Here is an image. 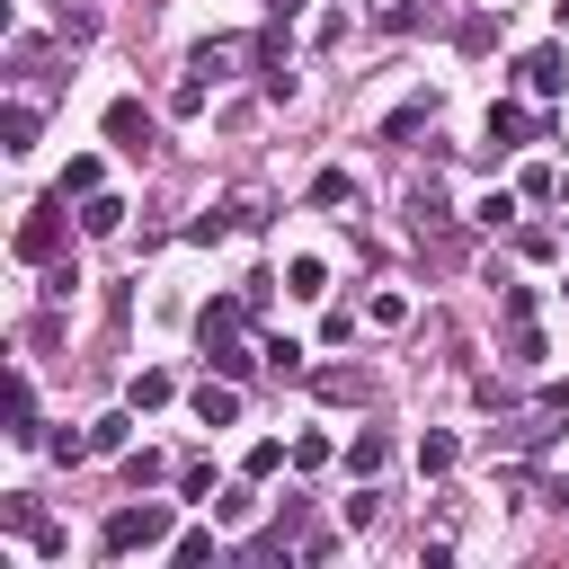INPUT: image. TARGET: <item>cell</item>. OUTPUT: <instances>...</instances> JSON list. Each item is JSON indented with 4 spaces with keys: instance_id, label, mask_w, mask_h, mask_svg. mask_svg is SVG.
Masks as SVG:
<instances>
[{
    "instance_id": "1",
    "label": "cell",
    "mask_w": 569,
    "mask_h": 569,
    "mask_svg": "<svg viewBox=\"0 0 569 569\" xmlns=\"http://www.w3.org/2000/svg\"><path fill=\"white\" fill-rule=\"evenodd\" d=\"M240 320H249V293H222V302H204L196 311V347H204V365L213 373H231V382H249V338H240Z\"/></svg>"
},
{
    "instance_id": "2",
    "label": "cell",
    "mask_w": 569,
    "mask_h": 569,
    "mask_svg": "<svg viewBox=\"0 0 569 569\" xmlns=\"http://www.w3.org/2000/svg\"><path fill=\"white\" fill-rule=\"evenodd\" d=\"M169 525H178V507H169V498L116 507V516H107V533H98V551H107V560H124V551H160V542H178Z\"/></svg>"
},
{
    "instance_id": "3",
    "label": "cell",
    "mask_w": 569,
    "mask_h": 569,
    "mask_svg": "<svg viewBox=\"0 0 569 569\" xmlns=\"http://www.w3.org/2000/svg\"><path fill=\"white\" fill-rule=\"evenodd\" d=\"M0 525H9L18 542H36L44 560H62V551H71V533H62V525H53V516H44L36 498H9V507H0Z\"/></svg>"
},
{
    "instance_id": "4",
    "label": "cell",
    "mask_w": 569,
    "mask_h": 569,
    "mask_svg": "<svg viewBox=\"0 0 569 569\" xmlns=\"http://www.w3.org/2000/svg\"><path fill=\"white\" fill-rule=\"evenodd\" d=\"M18 258H27V267H53V258H62V204H27V222H18Z\"/></svg>"
},
{
    "instance_id": "5",
    "label": "cell",
    "mask_w": 569,
    "mask_h": 569,
    "mask_svg": "<svg viewBox=\"0 0 569 569\" xmlns=\"http://www.w3.org/2000/svg\"><path fill=\"white\" fill-rule=\"evenodd\" d=\"M249 53H258V44H240V36H213V44H196V53H187V71H196V80H231Z\"/></svg>"
},
{
    "instance_id": "6",
    "label": "cell",
    "mask_w": 569,
    "mask_h": 569,
    "mask_svg": "<svg viewBox=\"0 0 569 569\" xmlns=\"http://www.w3.org/2000/svg\"><path fill=\"white\" fill-rule=\"evenodd\" d=\"M107 133H116V151L142 160V151H151V107H142V98H116V107H107Z\"/></svg>"
},
{
    "instance_id": "7",
    "label": "cell",
    "mask_w": 569,
    "mask_h": 569,
    "mask_svg": "<svg viewBox=\"0 0 569 569\" xmlns=\"http://www.w3.org/2000/svg\"><path fill=\"white\" fill-rule=\"evenodd\" d=\"M533 133H542V116H533V107H516V98H498V107H489V151H516V142H533Z\"/></svg>"
},
{
    "instance_id": "8",
    "label": "cell",
    "mask_w": 569,
    "mask_h": 569,
    "mask_svg": "<svg viewBox=\"0 0 569 569\" xmlns=\"http://www.w3.org/2000/svg\"><path fill=\"white\" fill-rule=\"evenodd\" d=\"M516 80H525L533 98H560V80H569V62H560V44H533V53L516 62Z\"/></svg>"
},
{
    "instance_id": "9",
    "label": "cell",
    "mask_w": 569,
    "mask_h": 569,
    "mask_svg": "<svg viewBox=\"0 0 569 569\" xmlns=\"http://www.w3.org/2000/svg\"><path fill=\"white\" fill-rule=\"evenodd\" d=\"M0 418H9V436H18V445H36V382H27V373H9V382H0Z\"/></svg>"
},
{
    "instance_id": "10",
    "label": "cell",
    "mask_w": 569,
    "mask_h": 569,
    "mask_svg": "<svg viewBox=\"0 0 569 569\" xmlns=\"http://www.w3.org/2000/svg\"><path fill=\"white\" fill-rule=\"evenodd\" d=\"M196 418H204V427H231V418H240V382H231V373H204V382H196Z\"/></svg>"
},
{
    "instance_id": "11",
    "label": "cell",
    "mask_w": 569,
    "mask_h": 569,
    "mask_svg": "<svg viewBox=\"0 0 569 569\" xmlns=\"http://www.w3.org/2000/svg\"><path fill=\"white\" fill-rule=\"evenodd\" d=\"M0 151H9V160L36 151V98H9V116H0Z\"/></svg>"
},
{
    "instance_id": "12",
    "label": "cell",
    "mask_w": 569,
    "mask_h": 569,
    "mask_svg": "<svg viewBox=\"0 0 569 569\" xmlns=\"http://www.w3.org/2000/svg\"><path fill=\"white\" fill-rule=\"evenodd\" d=\"M80 231H98V240H107V231H124V196H107V187H98V196H80Z\"/></svg>"
},
{
    "instance_id": "13",
    "label": "cell",
    "mask_w": 569,
    "mask_h": 569,
    "mask_svg": "<svg viewBox=\"0 0 569 569\" xmlns=\"http://www.w3.org/2000/svg\"><path fill=\"white\" fill-rule=\"evenodd\" d=\"M284 293H302V302H320V293H329V258H311V249H302V258L284 267Z\"/></svg>"
},
{
    "instance_id": "14",
    "label": "cell",
    "mask_w": 569,
    "mask_h": 569,
    "mask_svg": "<svg viewBox=\"0 0 569 569\" xmlns=\"http://www.w3.org/2000/svg\"><path fill=\"white\" fill-rule=\"evenodd\" d=\"M124 445H133V400H124V409H107V418L89 427V453H124Z\"/></svg>"
},
{
    "instance_id": "15",
    "label": "cell",
    "mask_w": 569,
    "mask_h": 569,
    "mask_svg": "<svg viewBox=\"0 0 569 569\" xmlns=\"http://www.w3.org/2000/svg\"><path fill=\"white\" fill-rule=\"evenodd\" d=\"M453 462H462V445H453L445 427H427V436H418V471H427V480H445Z\"/></svg>"
},
{
    "instance_id": "16",
    "label": "cell",
    "mask_w": 569,
    "mask_h": 569,
    "mask_svg": "<svg viewBox=\"0 0 569 569\" xmlns=\"http://www.w3.org/2000/svg\"><path fill=\"white\" fill-rule=\"evenodd\" d=\"M418 124H436V89H418L409 107H391V116H382V133H391V142H400V133H418Z\"/></svg>"
},
{
    "instance_id": "17",
    "label": "cell",
    "mask_w": 569,
    "mask_h": 569,
    "mask_svg": "<svg viewBox=\"0 0 569 569\" xmlns=\"http://www.w3.org/2000/svg\"><path fill=\"white\" fill-rule=\"evenodd\" d=\"M311 391H320V400H365V373H356V365H320Z\"/></svg>"
},
{
    "instance_id": "18",
    "label": "cell",
    "mask_w": 569,
    "mask_h": 569,
    "mask_svg": "<svg viewBox=\"0 0 569 569\" xmlns=\"http://www.w3.org/2000/svg\"><path fill=\"white\" fill-rule=\"evenodd\" d=\"M338 462H347V471H356V480H373V471H382V462H391V445H382V436H373V427H365V436H356V445H347V453H338Z\"/></svg>"
},
{
    "instance_id": "19",
    "label": "cell",
    "mask_w": 569,
    "mask_h": 569,
    "mask_svg": "<svg viewBox=\"0 0 569 569\" xmlns=\"http://www.w3.org/2000/svg\"><path fill=\"white\" fill-rule=\"evenodd\" d=\"M98 178H107V169H98V151H80V160L62 169V187H53V196H62V204H71V196H98Z\"/></svg>"
},
{
    "instance_id": "20",
    "label": "cell",
    "mask_w": 569,
    "mask_h": 569,
    "mask_svg": "<svg viewBox=\"0 0 569 569\" xmlns=\"http://www.w3.org/2000/svg\"><path fill=\"white\" fill-rule=\"evenodd\" d=\"M169 391H178V382H169V373H160V365H142V373H133V382H124V400H133V409H160V400H169Z\"/></svg>"
},
{
    "instance_id": "21",
    "label": "cell",
    "mask_w": 569,
    "mask_h": 569,
    "mask_svg": "<svg viewBox=\"0 0 569 569\" xmlns=\"http://www.w3.org/2000/svg\"><path fill=\"white\" fill-rule=\"evenodd\" d=\"M169 560H178V569H204V560H213V525H187V533L169 542Z\"/></svg>"
},
{
    "instance_id": "22",
    "label": "cell",
    "mask_w": 569,
    "mask_h": 569,
    "mask_svg": "<svg viewBox=\"0 0 569 569\" xmlns=\"http://www.w3.org/2000/svg\"><path fill=\"white\" fill-rule=\"evenodd\" d=\"M453 44H462V53H489V44H498V18H489V9H471V18L453 27Z\"/></svg>"
},
{
    "instance_id": "23",
    "label": "cell",
    "mask_w": 569,
    "mask_h": 569,
    "mask_svg": "<svg viewBox=\"0 0 569 569\" xmlns=\"http://www.w3.org/2000/svg\"><path fill=\"white\" fill-rule=\"evenodd\" d=\"M471 222H480V231H507V222H516V196H507V187H489V196L471 204Z\"/></svg>"
},
{
    "instance_id": "24",
    "label": "cell",
    "mask_w": 569,
    "mask_h": 569,
    "mask_svg": "<svg viewBox=\"0 0 569 569\" xmlns=\"http://www.w3.org/2000/svg\"><path fill=\"white\" fill-rule=\"evenodd\" d=\"M507 365H542V329L533 320H507Z\"/></svg>"
},
{
    "instance_id": "25",
    "label": "cell",
    "mask_w": 569,
    "mask_h": 569,
    "mask_svg": "<svg viewBox=\"0 0 569 569\" xmlns=\"http://www.w3.org/2000/svg\"><path fill=\"white\" fill-rule=\"evenodd\" d=\"M240 471H249V480H276V471H284V445H276V436H258V445L240 453Z\"/></svg>"
},
{
    "instance_id": "26",
    "label": "cell",
    "mask_w": 569,
    "mask_h": 569,
    "mask_svg": "<svg viewBox=\"0 0 569 569\" xmlns=\"http://www.w3.org/2000/svg\"><path fill=\"white\" fill-rule=\"evenodd\" d=\"M347 196H356L347 169H320V178H311V204H347Z\"/></svg>"
},
{
    "instance_id": "27",
    "label": "cell",
    "mask_w": 569,
    "mask_h": 569,
    "mask_svg": "<svg viewBox=\"0 0 569 569\" xmlns=\"http://www.w3.org/2000/svg\"><path fill=\"white\" fill-rule=\"evenodd\" d=\"M258 356H267V365H276V373H284V382H293V373H302V338H267V347H258Z\"/></svg>"
},
{
    "instance_id": "28",
    "label": "cell",
    "mask_w": 569,
    "mask_h": 569,
    "mask_svg": "<svg viewBox=\"0 0 569 569\" xmlns=\"http://www.w3.org/2000/svg\"><path fill=\"white\" fill-rule=\"evenodd\" d=\"M204 89H213V80H196V71H187V80L169 89V116H196V107H204Z\"/></svg>"
},
{
    "instance_id": "29",
    "label": "cell",
    "mask_w": 569,
    "mask_h": 569,
    "mask_svg": "<svg viewBox=\"0 0 569 569\" xmlns=\"http://www.w3.org/2000/svg\"><path fill=\"white\" fill-rule=\"evenodd\" d=\"M533 311H542V293H533V284H507V302H498V320H533Z\"/></svg>"
},
{
    "instance_id": "30",
    "label": "cell",
    "mask_w": 569,
    "mask_h": 569,
    "mask_svg": "<svg viewBox=\"0 0 569 569\" xmlns=\"http://www.w3.org/2000/svg\"><path fill=\"white\" fill-rule=\"evenodd\" d=\"M178 489H187V498H204V489H213V462H204V453H187V462H178Z\"/></svg>"
},
{
    "instance_id": "31",
    "label": "cell",
    "mask_w": 569,
    "mask_h": 569,
    "mask_svg": "<svg viewBox=\"0 0 569 569\" xmlns=\"http://www.w3.org/2000/svg\"><path fill=\"white\" fill-rule=\"evenodd\" d=\"M418 27V0H382V36H409Z\"/></svg>"
},
{
    "instance_id": "32",
    "label": "cell",
    "mask_w": 569,
    "mask_h": 569,
    "mask_svg": "<svg viewBox=\"0 0 569 569\" xmlns=\"http://www.w3.org/2000/svg\"><path fill=\"white\" fill-rule=\"evenodd\" d=\"M329 462V436H293V471H320Z\"/></svg>"
},
{
    "instance_id": "33",
    "label": "cell",
    "mask_w": 569,
    "mask_h": 569,
    "mask_svg": "<svg viewBox=\"0 0 569 569\" xmlns=\"http://www.w3.org/2000/svg\"><path fill=\"white\" fill-rule=\"evenodd\" d=\"M160 471H169V462H160V453H124V480H133V489H151V480H160Z\"/></svg>"
},
{
    "instance_id": "34",
    "label": "cell",
    "mask_w": 569,
    "mask_h": 569,
    "mask_svg": "<svg viewBox=\"0 0 569 569\" xmlns=\"http://www.w3.org/2000/svg\"><path fill=\"white\" fill-rule=\"evenodd\" d=\"M249 507H258V498H249V489H231V498H213V525H249Z\"/></svg>"
},
{
    "instance_id": "35",
    "label": "cell",
    "mask_w": 569,
    "mask_h": 569,
    "mask_svg": "<svg viewBox=\"0 0 569 569\" xmlns=\"http://www.w3.org/2000/svg\"><path fill=\"white\" fill-rule=\"evenodd\" d=\"M542 409H551V418H569V382H551V391H542Z\"/></svg>"
},
{
    "instance_id": "36",
    "label": "cell",
    "mask_w": 569,
    "mask_h": 569,
    "mask_svg": "<svg viewBox=\"0 0 569 569\" xmlns=\"http://www.w3.org/2000/svg\"><path fill=\"white\" fill-rule=\"evenodd\" d=\"M560 18H569V0H560Z\"/></svg>"
}]
</instances>
